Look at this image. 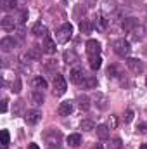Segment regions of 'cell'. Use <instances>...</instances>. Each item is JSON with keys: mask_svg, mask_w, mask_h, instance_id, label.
Segmentation results:
<instances>
[{"mask_svg": "<svg viewBox=\"0 0 147 149\" xmlns=\"http://www.w3.org/2000/svg\"><path fill=\"white\" fill-rule=\"evenodd\" d=\"M73 37V26L69 24V23H64L59 30H57V33H55V38H57V42L59 43H68L69 40Z\"/></svg>", "mask_w": 147, "mask_h": 149, "instance_id": "obj_1", "label": "cell"}, {"mask_svg": "<svg viewBox=\"0 0 147 149\" xmlns=\"http://www.w3.org/2000/svg\"><path fill=\"white\" fill-rule=\"evenodd\" d=\"M112 49H114V52H116L118 56H121V57H126V56L132 52V45H130V42L125 40V38L116 40V42L112 43Z\"/></svg>", "mask_w": 147, "mask_h": 149, "instance_id": "obj_2", "label": "cell"}, {"mask_svg": "<svg viewBox=\"0 0 147 149\" xmlns=\"http://www.w3.org/2000/svg\"><path fill=\"white\" fill-rule=\"evenodd\" d=\"M52 87H54V88H52L54 95H62V94L66 92V88H68V83H66V80H64L62 74H55V76H54Z\"/></svg>", "mask_w": 147, "mask_h": 149, "instance_id": "obj_3", "label": "cell"}, {"mask_svg": "<svg viewBox=\"0 0 147 149\" xmlns=\"http://www.w3.org/2000/svg\"><path fill=\"white\" fill-rule=\"evenodd\" d=\"M126 66H128V70H130L132 73H135V74H139V73L144 71V63L139 61V59H135V57L126 59Z\"/></svg>", "mask_w": 147, "mask_h": 149, "instance_id": "obj_4", "label": "cell"}, {"mask_svg": "<svg viewBox=\"0 0 147 149\" xmlns=\"http://www.w3.org/2000/svg\"><path fill=\"white\" fill-rule=\"evenodd\" d=\"M24 120H26L28 125H37L38 121L42 120V111L40 109H30L24 114Z\"/></svg>", "mask_w": 147, "mask_h": 149, "instance_id": "obj_5", "label": "cell"}, {"mask_svg": "<svg viewBox=\"0 0 147 149\" xmlns=\"http://www.w3.org/2000/svg\"><path fill=\"white\" fill-rule=\"evenodd\" d=\"M137 24H139V19H137V17H125L123 23H121V28H123L126 33H130V31H133V30L137 28Z\"/></svg>", "mask_w": 147, "mask_h": 149, "instance_id": "obj_6", "label": "cell"}, {"mask_svg": "<svg viewBox=\"0 0 147 149\" xmlns=\"http://www.w3.org/2000/svg\"><path fill=\"white\" fill-rule=\"evenodd\" d=\"M101 43L97 42V40H88L87 42V52H88V56H99L101 54Z\"/></svg>", "mask_w": 147, "mask_h": 149, "instance_id": "obj_7", "label": "cell"}, {"mask_svg": "<svg viewBox=\"0 0 147 149\" xmlns=\"http://www.w3.org/2000/svg\"><path fill=\"white\" fill-rule=\"evenodd\" d=\"M59 141H61V132H59V130H50V132H47V144H49L50 148L57 146Z\"/></svg>", "mask_w": 147, "mask_h": 149, "instance_id": "obj_8", "label": "cell"}, {"mask_svg": "<svg viewBox=\"0 0 147 149\" xmlns=\"http://www.w3.org/2000/svg\"><path fill=\"white\" fill-rule=\"evenodd\" d=\"M43 52L45 54H49V56H52L54 52H55V40H52V37H45V42H43Z\"/></svg>", "mask_w": 147, "mask_h": 149, "instance_id": "obj_9", "label": "cell"}, {"mask_svg": "<svg viewBox=\"0 0 147 149\" xmlns=\"http://www.w3.org/2000/svg\"><path fill=\"white\" fill-rule=\"evenodd\" d=\"M42 52H43V47L33 45V47L28 50V59H31V61H40V59H42Z\"/></svg>", "mask_w": 147, "mask_h": 149, "instance_id": "obj_10", "label": "cell"}, {"mask_svg": "<svg viewBox=\"0 0 147 149\" xmlns=\"http://www.w3.org/2000/svg\"><path fill=\"white\" fill-rule=\"evenodd\" d=\"M16 47V40L12 37H5L0 40V49L3 50V52H9V50H12Z\"/></svg>", "mask_w": 147, "mask_h": 149, "instance_id": "obj_11", "label": "cell"}, {"mask_svg": "<svg viewBox=\"0 0 147 149\" xmlns=\"http://www.w3.org/2000/svg\"><path fill=\"white\" fill-rule=\"evenodd\" d=\"M69 80H71L73 83H76V85H80V83L85 80L83 71H81L80 68H73V70H71V73H69Z\"/></svg>", "mask_w": 147, "mask_h": 149, "instance_id": "obj_12", "label": "cell"}, {"mask_svg": "<svg viewBox=\"0 0 147 149\" xmlns=\"http://www.w3.org/2000/svg\"><path fill=\"white\" fill-rule=\"evenodd\" d=\"M2 28H3L5 31H12V30L16 28V19L10 17V16H5V17L2 19Z\"/></svg>", "mask_w": 147, "mask_h": 149, "instance_id": "obj_13", "label": "cell"}, {"mask_svg": "<svg viewBox=\"0 0 147 149\" xmlns=\"http://www.w3.org/2000/svg\"><path fill=\"white\" fill-rule=\"evenodd\" d=\"M59 114L61 116H69L71 111H73V102H69V101H66V102H61V106H59Z\"/></svg>", "mask_w": 147, "mask_h": 149, "instance_id": "obj_14", "label": "cell"}, {"mask_svg": "<svg viewBox=\"0 0 147 149\" xmlns=\"http://www.w3.org/2000/svg\"><path fill=\"white\" fill-rule=\"evenodd\" d=\"M95 132H97V137H99L101 141H107V139H109V128H107L106 125H99V127L95 128Z\"/></svg>", "mask_w": 147, "mask_h": 149, "instance_id": "obj_15", "label": "cell"}, {"mask_svg": "<svg viewBox=\"0 0 147 149\" xmlns=\"http://www.w3.org/2000/svg\"><path fill=\"white\" fill-rule=\"evenodd\" d=\"M31 31H33L35 37H47V28H45V24H42V23H35Z\"/></svg>", "mask_w": 147, "mask_h": 149, "instance_id": "obj_16", "label": "cell"}, {"mask_svg": "<svg viewBox=\"0 0 147 149\" xmlns=\"http://www.w3.org/2000/svg\"><path fill=\"white\" fill-rule=\"evenodd\" d=\"M81 85H83V88H88V90L97 88V78H94V76H87V78L81 81Z\"/></svg>", "mask_w": 147, "mask_h": 149, "instance_id": "obj_17", "label": "cell"}, {"mask_svg": "<svg viewBox=\"0 0 147 149\" xmlns=\"http://www.w3.org/2000/svg\"><path fill=\"white\" fill-rule=\"evenodd\" d=\"M31 101H33L35 106L43 104V90H33L31 92Z\"/></svg>", "mask_w": 147, "mask_h": 149, "instance_id": "obj_18", "label": "cell"}, {"mask_svg": "<svg viewBox=\"0 0 147 149\" xmlns=\"http://www.w3.org/2000/svg\"><path fill=\"white\" fill-rule=\"evenodd\" d=\"M33 87H35V90H43V88H47V80L42 78V76L33 78Z\"/></svg>", "mask_w": 147, "mask_h": 149, "instance_id": "obj_19", "label": "cell"}, {"mask_svg": "<svg viewBox=\"0 0 147 149\" xmlns=\"http://www.w3.org/2000/svg\"><path fill=\"white\" fill-rule=\"evenodd\" d=\"M68 144H69L71 148H78V146L81 144V135H80V134H71V135L68 137Z\"/></svg>", "mask_w": 147, "mask_h": 149, "instance_id": "obj_20", "label": "cell"}, {"mask_svg": "<svg viewBox=\"0 0 147 149\" xmlns=\"http://www.w3.org/2000/svg\"><path fill=\"white\" fill-rule=\"evenodd\" d=\"M101 66H102V59H101V56H90V68H92L94 71H97Z\"/></svg>", "mask_w": 147, "mask_h": 149, "instance_id": "obj_21", "label": "cell"}, {"mask_svg": "<svg viewBox=\"0 0 147 149\" xmlns=\"http://www.w3.org/2000/svg\"><path fill=\"white\" fill-rule=\"evenodd\" d=\"M92 28H94V26H92V23H90L88 19H83V21L80 23V31H81V33H85V35H87V33H90V31H92Z\"/></svg>", "mask_w": 147, "mask_h": 149, "instance_id": "obj_22", "label": "cell"}, {"mask_svg": "<svg viewBox=\"0 0 147 149\" xmlns=\"http://www.w3.org/2000/svg\"><path fill=\"white\" fill-rule=\"evenodd\" d=\"M78 106H80V109L87 111V109L90 108V99H88V97H83V95H80V97H78Z\"/></svg>", "mask_w": 147, "mask_h": 149, "instance_id": "obj_23", "label": "cell"}, {"mask_svg": "<svg viewBox=\"0 0 147 149\" xmlns=\"http://www.w3.org/2000/svg\"><path fill=\"white\" fill-rule=\"evenodd\" d=\"M80 127H81V130H83V132H90V130H95V123H94L92 120H83Z\"/></svg>", "mask_w": 147, "mask_h": 149, "instance_id": "obj_24", "label": "cell"}, {"mask_svg": "<svg viewBox=\"0 0 147 149\" xmlns=\"http://www.w3.org/2000/svg\"><path fill=\"white\" fill-rule=\"evenodd\" d=\"M64 59H66V63H68V64H69V63L73 64V63L78 61V56L74 54V50H66V52H64Z\"/></svg>", "mask_w": 147, "mask_h": 149, "instance_id": "obj_25", "label": "cell"}, {"mask_svg": "<svg viewBox=\"0 0 147 149\" xmlns=\"http://www.w3.org/2000/svg\"><path fill=\"white\" fill-rule=\"evenodd\" d=\"M2 9H3V10H12V9H16V0H3V2H2Z\"/></svg>", "mask_w": 147, "mask_h": 149, "instance_id": "obj_26", "label": "cell"}, {"mask_svg": "<svg viewBox=\"0 0 147 149\" xmlns=\"http://www.w3.org/2000/svg\"><path fill=\"white\" fill-rule=\"evenodd\" d=\"M9 141H10V135L7 130H2V149H7L9 146Z\"/></svg>", "mask_w": 147, "mask_h": 149, "instance_id": "obj_27", "label": "cell"}, {"mask_svg": "<svg viewBox=\"0 0 147 149\" xmlns=\"http://www.w3.org/2000/svg\"><path fill=\"white\" fill-rule=\"evenodd\" d=\"M107 76L109 78H118L119 76V70H118V66H109V70H107Z\"/></svg>", "mask_w": 147, "mask_h": 149, "instance_id": "obj_28", "label": "cell"}, {"mask_svg": "<svg viewBox=\"0 0 147 149\" xmlns=\"http://www.w3.org/2000/svg\"><path fill=\"white\" fill-rule=\"evenodd\" d=\"M12 92H14V94H19V92H21V80H19V78L14 80V83H12Z\"/></svg>", "mask_w": 147, "mask_h": 149, "instance_id": "obj_29", "label": "cell"}, {"mask_svg": "<svg viewBox=\"0 0 147 149\" xmlns=\"http://www.w3.org/2000/svg\"><path fill=\"white\" fill-rule=\"evenodd\" d=\"M97 26H99V30H106L107 19H106V17H99V19H97Z\"/></svg>", "mask_w": 147, "mask_h": 149, "instance_id": "obj_30", "label": "cell"}, {"mask_svg": "<svg viewBox=\"0 0 147 149\" xmlns=\"http://www.w3.org/2000/svg\"><path fill=\"white\" fill-rule=\"evenodd\" d=\"M121 146H123V144H121V139H114L109 144V149H121Z\"/></svg>", "mask_w": 147, "mask_h": 149, "instance_id": "obj_31", "label": "cell"}, {"mask_svg": "<svg viewBox=\"0 0 147 149\" xmlns=\"http://www.w3.org/2000/svg\"><path fill=\"white\" fill-rule=\"evenodd\" d=\"M97 97H99V101H101V102H99V108H101V109H106V108H107V104H106V97H104L102 94H97Z\"/></svg>", "mask_w": 147, "mask_h": 149, "instance_id": "obj_32", "label": "cell"}, {"mask_svg": "<svg viewBox=\"0 0 147 149\" xmlns=\"http://www.w3.org/2000/svg\"><path fill=\"white\" fill-rule=\"evenodd\" d=\"M132 120H133V111H132V109H126V113H125V121L130 123Z\"/></svg>", "mask_w": 147, "mask_h": 149, "instance_id": "obj_33", "label": "cell"}, {"mask_svg": "<svg viewBox=\"0 0 147 149\" xmlns=\"http://www.w3.org/2000/svg\"><path fill=\"white\" fill-rule=\"evenodd\" d=\"M23 106H24V102H23V101H17V106H16V114H19V111H21V109H23Z\"/></svg>", "mask_w": 147, "mask_h": 149, "instance_id": "obj_34", "label": "cell"}, {"mask_svg": "<svg viewBox=\"0 0 147 149\" xmlns=\"http://www.w3.org/2000/svg\"><path fill=\"white\" fill-rule=\"evenodd\" d=\"M137 130H140V132H147V125H146V123H140Z\"/></svg>", "mask_w": 147, "mask_h": 149, "instance_id": "obj_35", "label": "cell"}, {"mask_svg": "<svg viewBox=\"0 0 147 149\" xmlns=\"http://www.w3.org/2000/svg\"><path fill=\"white\" fill-rule=\"evenodd\" d=\"M5 111H7V101L3 99V101H2V113H5Z\"/></svg>", "mask_w": 147, "mask_h": 149, "instance_id": "obj_36", "label": "cell"}, {"mask_svg": "<svg viewBox=\"0 0 147 149\" xmlns=\"http://www.w3.org/2000/svg\"><path fill=\"white\" fill-rule=\"evenodd\" d=\"M28 149H40V146H38V144H30Z\"/></svg>", "mask_w": 147, "mask_h": 149, "instance_id": "obj_37", "label": "cell"}, {"mask_svg": "<svg viewBox=\"0 0 147 149\" xmlns=\"http://www.w3.org/2000/svg\"><path fill=\"white\" fill-rule=\"evenodd\" d=\"M116 123H118V121H116V118L112 116V118H111V127H116Z\"/></svg>", "mask_w": 147, "mask_h": 149, "instance_id": "obj_38", "label": "cell"}, {"mask_svg": "<svg viewBox=\"0 0 147 149\" xmlns=\"http://www.w3.org/2000/svg\"><path fill=\"white\" fill-rule=\"evenodd\" d=\"M139 149H147V144H142V146H140Z\"/></svg>", "mask_w": 147, "mask_h": 149, "instance_id": "obj_39", "label": "cell"}, {"mask_svg": "<svg viewBox=\"0 0 147 149\" xmlns=\"http://www.w3.org/2000/svg\"><path fill=\"white\" fill-rule=\"evenodd\" d=\"M94 149H102V146H101V144H97V146H95Z\"/></svg>", "mask_w": 147, "mask_h": 149, "instance_id": "obj_40", "label": "cell"}, {"mask_svg": "<svg viewBox=\"0 0 147 149\" xmlns=\"http://www.w3.org/2000/svg\"><path fill=\"white\" fill-rule=\"evenodd\" d=\"M146 85H147V78H146Z\"/></svg>", "mask_w": 147, "mask_h": 149, "instance_id": "obj_41", "label": "cell"}]
</instances>
